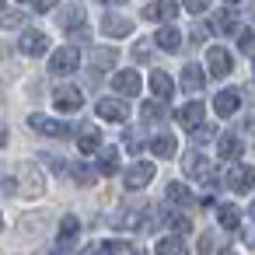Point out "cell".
Returning <instances> with one entry per match:
<instances>
[{
  "mask_svg": "<svg viewBox=\"0 0 255 255\" xmlns=\"http://www.w3.org/2000/svg\"><path fill=\"white\" fill-rule=\"evenodd\" d=\"M18 182H21V185H18L14 192H21L25 199H39V196L46 192V178H42V171H39L35 164H28V161L18 164Z\"/></svg>",
  "mask_w": 255,
  "mask_h": 255,
  "instance_id": "cell-1",
  "label": "cell"
},
{
  "mask_svg": "<svg viewBox=\"0 0 255 255\" xmlns=\"http://www.w3.org/2000/svg\"><path fill=\"white\" fill-rule=\"evenodd\" d=\"M77 67H81V53H77L74 46L56 49V53H53V60H49V70H53V74H60V77H63V74H74Z\"/></svg>",
  "mask_w": 255,
  "mask_h": 255,
  "instance_id": "cell-2",
  "label": "cell"
},
{
  "mask_svg": "<svg viewBox=\"0 0 255 255\" xmlns=\"http://www.w3.org/2000/svg\"><path fill=\"white\" fill-rule=\"evenodd\" d=\"M206 67H210L213 77H227L231 67H234V60H231V53H227L224 46H210V49H206Z\"/></svg>",
  "mask_w": 255,
  "mask_h": 255,
  "instance_id": "cell-3",
  "label": "cell"
},
{
  "mask_svg": "<svg viewBox=\"0 0 255 255\" xmlns=\"http://www.w3.org/2000/svg\"><path fill=\"white\" fill-rule=\"evenodd\" d=\"M123 178H126V189H143V185L154 182V164H150V161H136V164L126 168Z\"/></svg>",
  "mask_w": 255,
  "mask_h": 255,
  "instance_id": "cell-4",
  "label": "cell"
},
{
  "mask_svg": "<svg viewBox=\"0 0 255 255\" xmlns=\"http://www.w3.org/2000/svg\"><path fill=\"white\" fill-rule=\"evenodd\" d=\"M182 168H185V175H189V178H199V182H210V175H213L210 161H206L199 150L185 154V157H182Z\"/></svg>",
  "mask_w": 255,
  "mask_h": 255,
  "instance_id": "cell-5",
  "label": "cell"
},
{
  "mask_svg": "<svg viewBox=\"0 0 255 255\" xmlns=\"http://www.w3.org/2000/svg\"><path fill=\"white\" fill-rule=\"evenodd\" d=\"M227 185H231L234 192H252V189H255V171H252L248 164H234V168L227 171Z\"/></svg>",
  "mask_w": 255,
  "mask_h": 255,
  "instance_id": "cell-6",
  "label": "cell"
},
{
  "mask_svg": "<svg viewBox=\"0 0 255 255\" xmlns=\"http://www.w3.org/2000/svg\"><path fill=\"white\" fill-rule=\"evenodd\" d=\"M53 105L60 109V112H77L81 105H84V95L77 91V88H56V95H53Z\"/></svg>",
  "mask_w": 255,
  "mask_h": 255,
  "instance_id": "cell-7",
  "label": "cell"
},
{
  "mask_svg": "<svg viewBox=\"0 0 255 255\" xmlns=\"http://www.w3.org/2000/svg\"><path fill=\"white\" fill-rule=\"evenodd\" d=\"M28 126H32L35 133H46V136H67V133H70L67 123L49 119V116H28Z\"/></svg>",
  "mask_w": 255,
  "mask_h": 255,
  "instance_id": "cell-8",
  "label": "cell"
},
{
  "mask_svg": "<svg viewBox=\"0 0 255 255\" xmlns=\"http://www.w3.org/2000/svg\"><path fill=\"white\" fill-rule=\"evenodd\" d=\"M102 32H105L109 39H126V35L133 32V21L123 18V14H105V18H102Z\"/></svg>",
  "mask_w": 255,
  "mask_h": 255,
  "instance_id": "cell-9",
  "label": "cell"
},
{
  "mask_svg": "<svg viewBox=\"0 0 255 255\" xmlns=\"http://www.w3.org/2000/svg\"><path fill=\"white\" fill-rule=\"evenodd\" d=\"M112 88L119 91V95H126V98H133V95H140V74L136 70H119L116 77H112Z\"/></svg>",
  "mask_w": 255,
  "mask_h": 255,
  "instance_id": "cell-10",
  "label": "cell"
},
{
  "mask_svg": "<svg viewBox=\"0 0 255 255\" xmlns=\"http://www.w3.org/2000/svg\"><path fill=\"white\" fill-rule=\"evenodd\" d=\"M98 116L109 119V123H126L129 109H126V102H119V98H102V102H98Z\"/></svg>",
  "mask_w": 255,
  "mask_h": 255,
  "instance_id": "cell-11",
  "label": "cell"
},
{
  "mask_svg": "<svg viewBox=\"0 0 255 255\" xmlns=\"http://www.w3.org/2000/svg\"><path fill=\"white\" fill-rule=\"evenodd\" d=\"M178 14V4L175 0H157V4H147L143 7V18L147 21H171Z\"/></svg>",
  "mask_w": 255,
  "mask_h": 255,
  "instance_id": "cell-12",
  "label": "cell"
},
{
  "mask_svg": "<svg viewBox=\"0 0 255 255\" xmlns=\"http://www.w3.org/2000/svg\"><path fill=\"white\" fill-rule=\"evenodd\" d=\"M18 49H21L25 56H42V53L49 49V39H46L42 32H25L21 42H18Z\"/></svg>",
  "mask_w": 255,
  "mask_h": 255,
  "instance_id": "cell-13",
  "label": "cell"
},
{
  "mask_svg": "<svg viewBox=\"0 0 255 255\" xmlns=\"http://www.w3.org/2000/svg\"><path fill=\"white\" fill-rule=\"evenodd\" d=\"M238 105H241V95H238L234 88H227V91H220V95L213 98V112H217V116H224V119H227V116H234V112H238Z\"/></svg>",
  "mask_w": 255,
  "mask_h": 255,
  "instance_id": "cell-14",
  "label": "cell"
},
{
  "mask_svg": "<svg viewBox=\"0 0 255 255\" xmlns=\"http://www.w3.org/2000/svg\"><path fill=\"white\" fill-rule=\"evenodd\" d=\"M203 116H206V109H203V102H189V105H182L178 109V123L185 126V129H196V126H203Z\"/></svg>",
  "mask_w": 255,
  "mask_h": 255,
  "instance_id": "cell-15",
  "label": "cell"
},
{
  "mask_svg": "<svg viewBox=\"0 0 255 255\" xmlns=\"http://www.w3.org/2000/svg\"><path fill=\"white\" fill-rule=\"evenodd\" d=\"M150 91H154L157 102H168L175 95V84H171V77L164 70H150Z\"/></svg>",
  "mask_w": 255,
  "mask_h": 255,
  "instance_id": "cell-16",
  "label": "cell"
},
{
  "mask_svg": "<svg viewBox=\"0 0 255 255\" xmlns=\"http://www.w3.org/2000/svg\"><path fill=\"white\" fill-rule=\"evenodd\" d=\"M154 42H157L164 53H178V46H182V32H178V28H171V25H164V28L154 35Z\"/></svg>",
  "mask_w": 255,
  "mask_h": 255,
  "instance_id": "cell-17",
  "label": "cell"
},
{
  "mask_svg": "<svg viewBox=\"0 0 255 255\" xmlns=\"http://www.w3.org/2000/svg\"><path fill=\"white\" fill-rule=\"evenodd\" d=\"M217 150H220V157H224V161H234V157H241L245 143H241L234 133H224V136H220V143H217Z\"/></svg>",
  "mask_w": 255,
  "mask_h": 255,
  "instance_id": "cell-18",
  "label": "cell"
},
{
  "mask_svg": "<svg viewBox=\"0 0 255 255\" xmlns=\"http://www.w3.org/2000/svg\"><path fill=\"white\" fill-rule=\"evenodd\" d=\"M119 171V150L116 147H102L98 150V175H116Z\"/></svg>",
  "mask_w": 255,
  "mask_h": 255,
  "instance_id": "cell-19",
  "label": "cell"
},
{
  "mask_svg": "<svg viewBox=\"0 0 255 255\" xmlns=\"http://www.w3.org/2000/svg\"><path fill=\"white\" fill-rule=\"evenodd\" d=\"M206 84V74L196 67V63H189V67H182V88L185 91H199Z\"/></svg>",
  "mask_w": 255,
  "mask_h": 255,
  "instance_id": "cell-20",
  "label": "cell"
},
{
  "mask_svg": "<svg viewBox=\"0 0 255 255\" xmlns=\"http://www.w3.org/2000/svg\"><path fill=\"white\" fill-rule=\"evenodd\" d=\"M150 150H154L157 157H175L178 143H175V136H171V133H161V136H154V140H150Z\"/></svg>",
  "mask_w": 255,
  "mask_h": 255,
  "instance_id": "cell-21",
  "label": "cell"
},
{
  "mask_svg": "<svg viewBox=\"0 0 255 255\" xmlns=\"http://www.w3.org/2000/svg\"><path fill=\"white\" fill-rule=\"evenodd\" d=\"M154 252H157V255H189V245H185L182 238H161V241L154 245Z\"/></svg>",
  "mask_w": 255,
  "mask_h": 255,
  "instance_id": "cell-22",
  "label": "cell"
},
{
  "mask_svg": "<svg viewBox=\"0 0 255 255\" xmlns=\"http://www.w3.org/2000/svg\"><path fill=\"white\" fill-rule=\"evenodd\" d=\"M60 25H63V28H70V32H81V25H84V11H81L77 4H70V7L60 14Z\"/></svg>",
  "mask_w": 255,
  "mask_h": 255,
  "instance_id": "cell-23",
  "label": "cell"
},
{
  "mask_svg": "<svg viewBox=\"0 0 255 255\" xmlns=\"http://www.w3.org/2000/svg\"><path fill=\"white\" fill-rule=\"evenodd\" d=\"M213 32H220V35L238 32V18H234L231 11H217V14H213Z\"/></svg>",
  "mask_w": 255,
  "mask_h": 255,
  "instance_id": "cell-24",
  "label": "cell"
},
{
  "mask_svg": "<svg viewBox=\"0 0 255 255\" xmlns=\"http://www.w3.org/2000/svg\"><path fill=\"white\" fill-rule=\"evenodd\" d=\"M217 220H220V227H227V231H238V224H241V213H238V206L224 203V206L217 210Z\"/></svg>",
  "mask_w": 255,
  "mask_h": 255,
  "instance_id": "cell-25",
  "label": "cell"
},
{
  "mask_svg": "<svg viewBox=\"0 0 255 255\" xmlns=\"http://www.w3.org/2000/svg\"><path fill=\"white\" fill-rule=\"evenodd\" d=\"M77 147H81V154H95V150L102 147V136H98V129H84V133L77 136Z\"/></svg>",
  "mask_w": 255,
  "mask_h": 255,
  "instance_id": "cell-26",
  "label": "cell"
},
{
  "mask_svg": "<svg viewBox=\"0 0 255 255\" xmlns=\"http://www.w3.org/2000/svg\"><path fill=\"white\" fill-rule=\"evenodd\" d=\"M168 199L178 203V206H189V203H192V192H189L182 182H168Z\"/></svg>",
  "mask_w": 255,
  "mask_h": 255,
  "instance_id": "cell-27",
  "label": "cell"
},
{
  "mask_svg": "<svg viewBox=\"0 0 255 255\" xmlns=\"http://www.w3.org/2000/svg\"><path fill=\"white\" fill-rule=\"evenodd\" d=\"M77 231H81V220H77L74 213H67V217L60 220V241H74Z\"/></svg>",
  "mask_w": 255,
  "mask_h": 255,
  "instance_id": "cell-28",
  "label": "cell"
},
{
  "mask_svg": "<svg viewBox=\"0 0 255 255\" xmlns=\"http://www.w3.org/2000/svg\"><path fill=\"white\" fill-rule=\"evenodd\" d=\"M91 63H95V70L116 67V49H95V53H91Z\"/></svg>",
  "mask_w": 255,
  "mask_h": 255,
  "instance_id": "cell-29",
  "label": "cell"
},
{
  "mask_svg": "<svg viewBox=\"0 0 255 255\" xmlns=\"http://www.w3.org/2000/svg\"><path fill=\"white\" fill-rule=\"evenodd\" d=\"M126 245L123 241H102V245H91L84 255H116V252H123Z\"/></svg>",
  "mask_w": 255,
  "mask_h": 255,
  "instance_id": "cell-30",
  "label": "cell"
},
{
  "mask_svg": "<svg viewBox=\"0 0 255 255\" xmlns=\"http://www.w3.org/2000/svg\"><path fill=\"white\" fill-rule=\"evenodd\" d=\"M70 175H74L77 185H91V182H95V168H88V164H74Z\"/></svg>",
  "mask_w": 255,
  "mask_h": 255,
  "instance_id": "cell-31",
  "label": "cell"
},
{
  "mask_svg": "<svg viewBox=\"0 0 255 255\" xmlns=\"http://www.w3.org/2000/svg\"><path fill=\"white\" fill-rule=\"evenodd\" d=\"M140 116H143L147 123H154V119H161V116H164V109H161L157 102H147V105L140 109Z\"/></svg>",
  "mask_w": 255,
  "mask_h": 255,
  "instance_id": "cell-32",
  "label": "cell"
},
{
  "mask_svg": "<svg viewBox=\"0 0 255 255\" xmlns=\"http://www.w3.org/2000/svg\"><path fill=\"white\" fill-rule=\"evenodd\" d=\"M21 21H25V14H18V11L0 14V28H14V25H21Z\"/></svg>",
  "mask_w": 255,
  "mask_h": 255,
  "instance_id": "cell-33",
  "label": "cell"
},
{
  "mask_svg": "<svg viewBox=\"0 0 255 255\" xmlns=\"http://www.w3.org/2000/svg\"><path fill=\"white\" fill-rule=\"evenodd\" d=\"M168 224H171L178 234H185V231L192 227V224H189V217H182V213H171V217H168Z\"/></svg>",
  "mask_w": 255,
  "mask_h": 255,
  "instance_id": "cell-34",
  "label": "cell"
},
{
  "mask_svg": "<svg viewBox=\"0 0 255 255\" xmlns=\"http://www.w3.org/2000/svg\"><path fill=\"white\" fill-rule=\"evenodd\" d=\"M182 4H185L189 14H203V11L210 7V0H182Z\"/></svg>",
  "mask_w": 255,
  "mask_h": 255,
  "instance_id": "cell-35",
  "label": "cell"
},
{
  "mask_svg": "<svg viewBox=\"0 0 255 255\" xmlns=\"http://www.w3.org/2000/svg\"><path fill=\"white\" fill-rule=\"evenodd\" d=\"M238 46H241V49L248 53V49L255 46V35H252V32H241V39H238Z\"/></svg>",
  "mask_w": 255,
  "mask_h": 255,
  "instance_id": "cell-36",
  "label": "cell"
},
{
  "mask_svg": "<svg viewBox=\"0 0 255 255\" xmlns=\"http://www.w3.org/2000/svg\"><path fill=\"white\" fill-rule=\"evenodd\" d=\"M210 252H213V238L203 234V238H199V255H210Z\"/></svg>",
  "mask_w": 255,
  "mask_h": 255,
  "instance_id": "cell-37",
  "label": "cell"
},
{
  "mask_svg": "<svg viewBox=\"0 0 255 255\" xmlns=\"http://www.w3.org/2000/svg\"><path fill=\"white\" fill-rule=\"evenodd\" d=\"M56 4H60V0H35V7H39V11H53Z\"/></svg>",
  "mask_w": 255,
  "mask_h": 255,
  "instance_id": "cell-38",
  "label": "cell"
},
{
  "mask_svg": "<svg viewBox=\"0 0 255 255\" xmlns=\"http://www.w3.org/2000/svg\"><path fill=\"white\" fill-rule=\"evenodd\" d=\"M126 147H129V150H133V154H136V150H140V140H136V133H129V136H126Z\"/></svg>",
  "mask_w": 255,
  "mask_h": 255,
  "instance_id": "cell-39",
  "label": "cell"
},
{
  "mask_svg": "<svg viewBox=\"0 0 255 255\" xmlns=\"http://www.w3.org/2000/svg\"><path fill=\"white\" fill-rule=\"evenodd\" d=\"M133 56H136V60H147V42H140V46L133 49Z\"/></svg>",
  "mask_w": 255,
  "mask_h": 255,
  "instance_id": "cell-40",
  "label": "cell"
},
{
  "mask_svg": "<svg viewBox=\"0 0 255 255\" xmlns=\"http://www.w3.org/2000/svg\"><path fill=\"white\" fill-rule=\"evenodd\" d=\"M245 241H248V245H255V227H248V231H245Z\"/></svg>",
  "mask_w": 255,
  "mask_h": 255,
  "instance_id": "cell-41",
  "label": "cell"
},
{
  "mask_svg": "<svg viewBox=\"0 0 255 255\" xmlns=\"http://www.w3.org/2000/svg\"><path fill=\"white\" fill-rule=\"evenodd\" d=\"M49 255H67V252H60V248H56V252H49Z\"/></svg>",
  "mask_w": 255,
  "mask_h": 255,
  "instance_id": "cell-42",
  "label": "cell"
},
{
  "mask_svg": "<svg viewBox=\"0 0 255 255\" xmlns=\"http://www.w3.org/2000/svg\"><path fill=\"white\" fill-rule=\"evenodd\" d=\"M105 4H123V0H105Z\"/></svg>",
  "mask_w": 255,
  "mask_h": 255,
  "instance_id": "cell-43",
  "label": "cell"
},
{
  "mask_svg": "<svg viewBox=\"0 0 255 255\" xmlns=\"http://www.w3.org/2000/svg\"><path fill=\"white\" fill-rule=\"evenodd\" d=\"M220 255H238V252H220Z\"/></svg>",
  "mask_w": 255,
  "mask_h": 255,
  "instance_id": "cell-44",
  "label": "cell"
},
{
  "mask_svg": "<svg viewBox=\"0 0 255 255\" xmlns=\"http://www.w3.org/2000/svg\"><path fill=\"white\" fill-rule=\"evenodd\" d=\"M224 4H238V0H224Z\"/></svg>",
  "mask_w": 255,
  "mask_h": 255,
  "instance_id": "cell-45",
  "label": "cell"
},
{
  "mask_svg": "<svg viewBox=\"0 0 255 255\" xmlns=\"http://www.w3.org/2000/svg\"><path fill=\"white\" fill-rule=\"evenodd\" d=\"M133 255H147V252H133Z\"/></svg>",
  "mask_w": 255,
  "mask_h": 255,
  "instance_id": "cell-46",
  "label": "cell"
},
{
  "mask_svg": "<svg viewBox=\"0 0 255 255\" xmlns=\"http://www.w3.org/2000/svg\"><path fill=\"white\" fill-rule=\"evenodd\" d=\"M252 217H255V203H252Z\"/></svg>",
  "mask_w": 255,
  "mask_h": 255,
  "instance_id": "cell-47",
  "label": "cell"
},
{
  "mask_svg": "<svg viewBox=\"0 0 255 255\" xmlns=\"http://www.w3.org/2000/svg\"><path fill=\"white\" fill-rule=\"evenodd\" d=\"M0 4H4V0H0Z\"/></svg>",
  "mask_w": 255,
  "mask_h": 255,
  "instance_id": "cell-48",
  "label": "cell"
},
{
  "mask_svg": "<svg viewBox=\"0 0 255 255\" xmlns=\"http://www.w3.org/2000/svg\"><path fill=\"white\" fill-rule=\"evenodd\" d=\"M21 4H25V0H21Z\"/></svg>",
  "mask_w": 255,
  "mask_h": 255,
  "instance_id": "cell-49",
  "label": "cell"
},
{
  "mask_svg": "<svg viewBox=\"0 0 255 255\" xmlns=\"http://www.w3.org/2000/svg\"><path fill=\"white\" fill-rule=\"evenodd\" d=\"M252 70H255V67H252Z\"/></svg>",
  "mask_w": 255,
  "mask_h": 255,
  "instance_id": "cell-50",
  "label": "cell"
}]
</instances>
